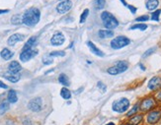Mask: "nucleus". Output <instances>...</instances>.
<instances>
[{"instance_id": "f257e3e1", "label": "nucleus", "mask_w": 161, "mask_h": 125, "mask_svg": "<svg viewBox=\"0 0 161 125\" xmlns=\"http://www.w3.org/2000/svg\"><path fill=\"white\" fill-rule=\"evenodd\" d=\"M40 18H41V12H40V10L33 7V8L28 9L24 13V15H23V23L29 27H34L39 23Z\"/></svg>"}, {"instance_id": "f03ea898", "label": "nucleus", "mask_w": 161, "mask_h": 125, "mask_svg": "<svg viewBox=\"0 0 161 125\" xmlns=\"http://www.w3.org/2000/svg\"><path fill=\"white\" fill-rule=\"evenodd\" d=\"M101 19L103 21V24L107 28V30H113L116 29L119 26V22L118 20L115 18L114 15L109 13L108 11H105L101 14Z\"/></svg>"}, {"instance_id": "4be33fe9", "label": "nucleus", "mask_w": 161, "mask_h": 125, "mask_svg": "<svg viewBox=\"0 0 161 125\" xmlns=\"http://www.w3.org/2000/svg\"><path fill=\"white\" fill-rule=\"evenodd\" d=\"M7 99H8V101H9V103H11V104L17 103V100H18V96H17V94H16V92H15L14 90H10L9 91Z\"/></svg>"}, {"instance_id": "39448f33", "label": "nucleus", "mask_w": 161, "mask_h": 125, "mask_svg": "<svg viewBox=\"0 0 161 125\" xmlns=\"http://www.w3.org/2000/svg\"><path fill=\"white\" fill-rule=\"evenodd\" d=\"M128 68H129L128 62L122 60V61H119L115 66L110 67L107 71L109 74H111V75H119V74L124 73L125 71L128 70Z\"/></svg>"}, {"instance_id": "ea45409f", "label": "nucleus", "mask_w": 161, "mask_h": 125, "mask_svg": "<svg viewBox=\"0 0 161 125\" xmlns=\"http://www.w3.org/2000/svg\"><path fill=\"white\" fill-rule=\"evenodd\" d=\"M121 2H122L125 6H128V4H126V2H125V0H121Z\"/></svg>"}, {"instance_id": "72a5a7b5", "label": "nucleus", "mask_w": 161, "mask_h": 125, "mask_svg": "<svg viewBox=\"0 0 161 125\" xmlns=\"http://www.w3.org/2000/svg\"><path fill=\"white\" fill-rule=\"evenodd\" d=\"M50 57H54V56H65L64 51H53L49 54Z\"/></svg>"}, {"instance_id": "f3484780", "label": "nucleus", "mask_w": 161, "mask_h": 125, "mask_svg": "<svg viewBox=\"0 0 161 125\" xmlns=\"http://www.w3.org/2000/svg\"><path fill=\"white\" fill-rule=\"evenodd\" d=\"M158 5H159L158 0H147L145 3V7L149 11H153V10H156Z\"/></svg>"}, {"instance_id": "bb28decb", "label": "nucleus", "mask_w": 161, "mask_h": 125, "mask_svg": "<svg viewBox=\"0 0 161 125\" xmlns=\"http://www.w3.org/2000/svg\"><path fill=\"white\" fill-rule=\"evenodd\" d=\"M9 109V101H3L0 104V114H4Z\"/></svg>"}, {"instance_id": "412c9836", "label": "nucleus", "mask_w": 161, "mask_h": 125, "mask_svg": "<svg viewBox=\"0 0 161 125\" xmlns=\"http://www.w3.org/2000/svg\"><path fill=\"white\" fill-rule=\"evenodd\" d=\"M0 55H1V57L4 59V60H9L13 57L14 53L11 51V50H9L8 48H3L1 53H0Z\"/></svg>"}, {"instance_id": "58836bf2", "label": "nucleus", "mask_w": 161, "mask_h": 125, "mask_svg": "<svg viewBox=\"0 0 161 125\" xmlns=\"http://www.w3.org/2000/svg\"><path fill=\"white\" fill-rule=\"evenodd\" d=\"M4 13H8V10H0V15Z\"/></svg>"}, {"instance_id": "f8f14e48", "label": "nucleus", "mask_w": 161, "mask_h": 125, "mask_svg": "<svg viewBox=\"0 0 161 125\" xmlns=\"http://www.w3.org/2000/svg\"><path fill=\"white\" fill-rule=\"evenodd\" d=\"M64 41H65V38H64V36H63V33H60V32H56L53 36V38H50V43L53 45L57 47V45L63 44Z\"/></svg>"}, {"instance_id": "6ab92c4d", "label": "nucleus", "mask_w": 161, "mask_h": 125, "mask_svg": "<svg viewBox=\"0 0 161 125\" xmlns=\"http://www.w3.org/2000/svg\"><path fill=\"white\" fill-rule=\"evenodd\" d=\"M98 36L100 37V38H109L114 37V32L111 30H100L98 32Z\"/></svg>"}, {"instance_id": "5701e85b", "label": "nucleus", "mask_w": 161, "mask_h": 125, "mask_svg": "<svg viewBox=\"0 0 161 125\" xmlns=\"http://www.w3.org/2000/svg\"><path fill=\"white\" fill-rule=\"evenodd\" d=\"M11 23L14 25H20L23 23V16L19 15V14H16L14 15L12 18H11Z\"/></svg>"}, {"instance_id": "9d476101", "label": "nucleus", "mask_w": 161, "mask_h": 125, "mask_svg": "<svg viewBox=\"0 0 161 125\" xmlns=\"http://www.w3.org/2000/svg\"><path fill=\"white\" fill-rule=\"evenodd\" d=\"M72 7V2L70 0H64V1L60 2L59 5L56 6V11L59 14H64L68 12Z\"/></svg>"}, {"instance_id": "20e7f679", "label": "nucleus", "mask_w": 161, "mask_h": 125, "mask_svg": "<svg viewBox=\"0 0 161 125\" xmlns=\"http://www.w3.org/2000/svg\"><path fill=\"white\" fill-rule=\"evenodd\" d=\"M130 43V39L125 36H119L111 42V47L113 49H121Z\"/></svg>"}, {"instance_id": "2eb2a0df", "label": "nucleus", "mask_w": 161, "mask_h": 125, "mask_svg": "<svg viewBox=\"0 0 161 125\" xmlns=\"http://www.w3.org/2000/svg\"><path fill=\"white\" fill-rule=\"evenodd\" d=\"M87 45H88L89 49L91 50L93 54H95L97 56H101V57H103V56H104V52H103L102 50H100L92 42H87Z\"/></svg>"}, {"instance_id": "c9c22d12", "label": "nucleus", "mask_w": 161, "mask_h": 125, "mask_svg": "<svg viewBox=\"0 0 161 125\" xmlns=\"http://www.w3.org/2000/svg\"><path fill=\"white\" fill-rule=\"evenodd\" d=\"M98 88H99V89H102L103 93H105V92H106V90H107L106 85H105V84H103L102 82H98Z\"/></svg>"}, {"instance_id": "4468645a", "label": "nucleus", "mask_w": 161, "mask_h": 125, "mask_svg": "<svg viewBox=\"0 0 161 125\" xmlns=\"http://www.w3.org/2000/svg\"><path fill=\"white\" fill-rule=\"evenodd\" d=\"M8 69H9V72H10V73L18 74V73L21 71L22 67H21V65H20L19 62H17V61H12V62H11V63L9 64Z\"/></svg>"}, {"instance_id": "423d86ee", "label": "nucleus", "mask_w": 161, "mask_h": 125, "mask_svg": "<svg viewBox=\"0 0 161 125\" xmlns=\"http://www.w3.org/2000/svg\"><path fill=\"white\" fill-rule=\"evenodd\" d=\"M38 50L34 49V48H30V49H23V51L20 54V60L22 62H27L30 59H32L33 57L38 54Z\"/></svg>"}, {"instance_id": "e433bc0d", "label": "nucleus", "mask_w": 161, "mask_h": 125, "mask_svg": "<svg viewBox=\"0 0 161 125\" xmlns=\"http://www.w3.org/2000/svg\"><path fill=\"white\" fill-rule=\"evenodd\" d=\"M128 8L130 10V12L133 14H135L136 13V8L135 6H133V5H128Z\"/></svg>"}, {"instance_id": "79ce46f5", "label": "nucleus", "mask_w": 161, "mask_h": 125, "mask_svg": "<svg viewBox=\"0 0 161 125\" xmlns=\"http://www.w3.org/2000/svg\"><path fill=\"white\" fill-rule=\"evenodd\" d=\"M140 67L141 68V69H142L143 71H144V70H145V67H144V66H143L142 64H140Z\"/></svg>"}, {"instance_id": "6e6552de", "label": "nucleus", "mask_w": 161, "mask_h": 125, "mask_svg": "<svg viewBox=\"0 0 161 125\" xmlns=\"http://www.w3.org/2000/svg\"><path fill=\"white\" fill-rule=\"evenodd\" d=\"M155 106V100L152 98H147L141 100L140 105V109L141 111H149Z\"/></svg>"}, {"instance_id": "7ed1b4c3", "label": "nucleus", "mask_w": 161, "mask_h": 125, "mask_svg": "<svg viewBox=\"0 0 161 125\" xmlns=\"http://www.w3.org/2000/svg\"><path fill=\"white\" fill-rule=\"evenodd\" d=\"M130 100L126 98H122L118 100H116L112 105V109L114 111L118 113H124L129 109L130 107Z\"/></svg>"}, {"instance_id": "4c0bfd02", "label": "nucleus", "mask_w": 161, "mask_h": 125, "mask_svg": "<svg viewBox=\"0 0 161 125\" xmlns=\"http://www.w3.org/2000/svg\"><path fill=\"white\" fill-rule=\"evenodd\" d=\"M0 88H1V89H7V88H8V86H7V85H5L3 82L0 81Z\"/></svg>"}, {"instance_id": "a19ab883", "label": "nucleus", "mask_w": 161, "mask_h": 125, "mask_svg": "<svg viewBox=\"0 0 161 125\" xmlns=\"http://www.w3.org/2000/svg\"><path fill=\"white\" fill-rule=\"evenodd\" d=\"M157 99H158L159 100H161V92L157 95Z\"/></svg>"}, {"instance_id": "37998d69", "label": "nucleus", "mask_w": 161, "mask_h": 125, "mask_svg": "<svg viewBox=\"0 0 161 125\" xmlns=\"http://www.w3.org/2000/svg\"><path fill=\"white\" fill-rule=\"evenodd\" d=\"M106 125H115V123H114V122H109V123L106 124Z\"/></svg>"}, {"instance_id": "9b49d317", "label": "nucleus", "mask_w": 161, "mask_h": 125, "mask_svg": "<svg viewBox=\"0 0 161 125\" xmlns=\"http://www.w3.org/2000/svg\"><path fill=\"white\" fill-rule=\"evenodd\" d=\"M147 87L151 91H156V90L161 89V77H158V76L152 77L150 80L148 81Z\"/></svg>"}, {"instance_id": "1a4fd4ad", "label": "nucleus", "mask_w": 161, "mask_h": 125, "mask_svg": "<svg viewBox=\"0 0 161 125\" xmlns=\"http://www.w3.org/2000/svg\"><path fill=\"white\" fill-rule=\"evenodd\" d=\"M160 119H161V110H152L148 113L146 117L147 123L150 125L156 124Z\"/></svg>"}, {"instance_id": "473e14b6", "label": "nucleus", "mask_w": 161, "mask_h": 125, "mask_svg": "<svg viewBox=\"0 0 161 125\" xmlns=\"http://www.w3.org/2000/svg\"><path fill=\"white\" fill-rule=\"evenodd\" d=\"M43 62H44L45 65H50V64L53 63L54 60H53V58H51L50 56L49 55V56H45V57L43 58Z\"/></svg>"}, {"instance_id": "a878e982", "label": "nucleus", "mask_w": 161, "mask_h": 125, "mask_svg": "<svg viewBox=\"0 0 161 125\" xmlns=\"http://www.w3.org/2000/svg\"><path fill=\"white\" fill-rule=\"evenodd\" d=\"M146 29H147V25L142 24V23H139V24H135L130 28V30H140V31H145Z\"/></svg>"}, {"instance_id": "0eeeda50", "label": "nucleus", "mask_w": 161, "mask_h": 125, "mask_svg": "<svg viewBox=\"0 0 161 125\" xmlns=\"http://www.w3.org/2000/svg\"><path fill=\"white\" fill-rule=\"evenodd\" d=\"M29 109H31L34 112H39L42 110L43 107V101L41 98H35L30 100V103L28 105Z\"/></svg>"}, {"instance_id": "f704fd0d", "label": "nucleus", "mask_w": 161, "mask_h": 125, "mask_svg": "<svg viewBox=\"0 0 161 125\" xmlns=\"http://www.w3.org/2000/svg\"><path fill=\"white\" fill-rule=\"evenodd\" d=\"M149 20V17L147 15H142V16H140V17H137V18L135 19L136 22H146Z\"/></svg>"}, {"instance_id": "c756f323", "label": "nucleus", "mask_w": 161, "mask_h": 125, "mask_svg": "<svg viewBox=\"0 0 161 125\" xmlns=\"http://www.w3.org/2000/svg\"><path fill=\"white\" fill-rule=\"evenodd\" d=\"M156 47H151V48H148L146 51L143 53V55H142V57L143 58H146V57H148V56H150L151 54H153L155 51H156Z\"/></svg>"}, {"instance_id": "2f4dec72", "label": "nucleus", "mask_w": 161, "mask_h": 125, "mask_svg": "<svg viewBox=\"0 0 161 125\" xmlns=\"http://www.w3.org/2000/svg\"><path fill=\"white\" fill-rule=\"evenodd\" d=\"M88 14H89V10L88 9H85L83 11V13L81 14V16H80V23H81V24H83V23L85 22V20H86V18H87Z\"/></svg>"}, {"instance_id": "a211bd4d", "label": "nucleus", "mask_w": 161, "mask_h": 125, "mask_svg": "<svg viewBox=\"0 0 161 125\" xmlns=\"http://www.w3.org/2000/svg\"><path fill=\"white\" fill-rule=\"evenodd\" d=\"M37 42H38V38L37 37H32V38H29V41L25 43L23 49H30V48H33L37 44Z\"/></svg>"}, {"instance_id": "c85d7f7f", "label": "nucleus", "mask_w": 161, "mask_h": 125, "mask_svg": "<svg viewBox=\"0 0 161 125\" xmlns=\"http://www.w3.org/2000/svg\"><path fill=\"white\" fill-rule=\"evenodd\" d=\"M139 109H140V105H134L133 109H131L128 113H126V115H128L129 117L134 116V115H135V113L139 111Z\"/></svg>"}, {"instance_id": "393cba45", "label": "nucleus", "mask_w": 161, "mask_h": 125, "mask_svg": "<svg viewBox=\"0 0 161 125\" xmlns=\"http://www.w3.org/2000/svg\"><path fill=\"white\" fill-rule=\"evenodd\" d=\"M60 96H61L64 100H69L70 96H71V93H70V91L68 90V89H66V88H62L61 91H60Z\"/></svg>"}, {"instance_id": "7c9ffc66", "label": "nucleus", "mask_w": 161, "mask_h": 125, "mask_svg": "<svg viewBox=\"0 0 161 125\" xmlns=\"http://www.w3.org/2000/svg\"><path fill=\"white\" fill-rule=\"evenodd\" d=\"M160 14H161V10H160V9L155 10L154 12L151 14V20L158 22V21H159V16H160Z\"/></svg>"}, {"instance_id": "ddd939ff", "label": "nucleus", "mask_w": 161, "mask_h": 125, "mask_svg": "<svg viewBox=\"0 0 161 125\" xmlns=\"http://www.w3.org/2000/svg\"><path fill=\"white\" fill-rule=\"evenodd\" d=\"M24 38H25L24 35H21V33H14V35H12L8 38V44L11 45V47H13V45H15L17 42H22Z\"/></svg>"}, {"instance_id": "aec40b11", "label": "nucleus", "mask_w": 161, "mask_h": 125, "mask_svg": "<svg viewBox=\"0 0 161 125\" xmlns=\"http://www.w3.org/2000/svg\"><path fill=\"white\" fill-rule=\"evenodd\" d=\"M143 116L141 114H135L134 116H131L128 125H139L142 121Z\"/></svg>"}, {"instance_id": "dca6fc26", "label": "nucleus", "mask_w": 161, "mask_h": 125, "mask_svg": "<svg viewBox=\"0 0 161 125\" xmlns=\"http://www.w3.org/2000/svg\"><path fill=\"white\" fill-rule=\"evenodd\" d=\"M3 76H4L5 79H7L8 81L12 82V83H16V82H18V81L20 80V76L18 75V74L10 73L9 71H8L7 73H5Z\"/></svg>"}, {"instance_id": "b1692460", "label": "nucleus", "mask_w": 161, "mask_h": 125, "mask_svg": "<svg viewBox=\"0 0 161 125\" xmlns=\"http://www.w3.org/2000/svg\"><path fill=\"white\" fill-rule=\"evenodd\" d=\"M59 82L63 86H69V80H68V77L65 74H60L59 77Z\"/></svg>"}, {"instance_id": "cd10ccee", "label": "nucleus", "mask_w": 161, "mask_h": 125, "mask_svg": "<svg viewBox=\"0 0 161 125\" xmlns=\"http://www.w3.org/2000/svg\"><path fill=\"white\" fill-rule=\"evenodd\" d=\"M106 0H95L94 1V6L96 9H103L105 7Z\"/></svg>"}]
</instances>
